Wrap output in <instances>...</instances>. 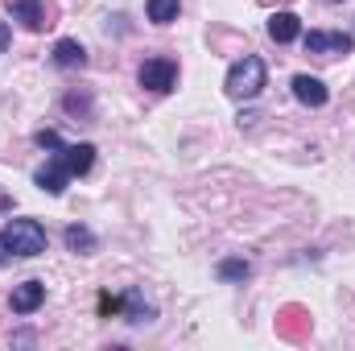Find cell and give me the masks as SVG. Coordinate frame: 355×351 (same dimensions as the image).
I'll return each mask as SVG.
<instances>
[{
  "label": "cell",
  "instance_id": "cell-1",
  "mask_svg": "<svg viewBox=\"0 0 355 351\" xmlns=\"http://www.w3.org/2000/svg\"><path fill=\"white\" fill-rule=\"evenodd\" d=\"M0 244L8 248V257H42L46 252V228L37 219H8L0 228Z\"/></svg>",
  "mask_w": 355,
  "mask_h": 351
},
{
  "label": "cell",
  "instance_id": "cell-2",
  "mask_svg": "<svg viewBox=\"0 0 355 351\" xmlns=\"http://www.w3.org/2000/svg\"><path fill=\"white\" fill-rule=\"evenodd\" d=\"M265 79H268V71H265V62L257 58V54H244L232 71H227V95L232 99H257L261 91H265Z\"/></svg>",
  "mask_w": 355,
  "mask_h": 351
},
{
  "label": "cell",
  "instance_id": "cell-3",
  "mask_svg": "<svg viewBox=\"0 0 355 351\" xmlns=\"http://www.w3.org/2000/svg\"><path fill=\"white\" fill-rule=\"evenodd\" d=\"M137 79H141V87L166 95V91H174V83H178V62L174 58H145Z\"/></svg>",
  "mask_w": 355,
  "mask_h": 351
},
{
  "label": "cell",
  "instance_id": "cell-4",
  "mask_svg": "<svg viewBox=\"0 0 355 351\" xmlns=\"http://www.w3.org/2000/svg\"><path fill=\"white\" fill-rule=\"evenodd\" d=\"M306 54H318V58H335V54H347L355 46L352 33H322V29H310L306 37Z\"/></svg>",
  "mask_w": 355,
  "mask_h": 351
},
{
  "label": "cell",
  "instance_id": "cell-5",
  "mask_svg": "<svg viewBox=\"0 0 355 351\" xmlns=\"http://www.w3.org/2000/svg\"><path fill=\"white\" fill-rule=\"evenodd\" d=\"M54 157H58V166H62V170H67L71 178H79V174H87L91 166H95V145H91V141H79V145H62Z\"/></svg>",
  "mask_w": 355,
  "mask_h": 351
},
{
  "label": "cell",
  "instance_id": "cell-6",
  "mask_svg": "<svg viewBox=\"0 0 355 351\" xmlns=\"http://www.w3.org/2000/svg\"><path fill=\"white\" fill-rule=\"evenodd\" d=\"M42 302H46V281H21V285H12V298H8L12 314H33Z\"/></svg>",
  "mask_w": 355,
  "mask_h": 351
},
{
  "label": "cell",
  "instance_id": "cell-7",
  "mask_svg": "<svg viewBox=\"0 0 355 351\" xmlns=\"http://www.w3.org/2000/svg\"><path fill=\"white\" fill-rule=\"evenodd\" d=\"M268 37H272L277 46L297 42V37H302V17H297V12H289V8L272 12V17H268Z\"/></svg>",
  "mask_w": 355,
  "mask_h": 351
},
{
  "label": "cell",
  "instance_id": "cell-8",
  "mask_svg": "<svg viewBox=\"0 0 355 351\" xmlns=\"http://www.w3.org/2000/svg\"><path fill=\"white\" fill-rule=\"evenodd\" d=\"M293 99L306 103V108H327L331 91H327L322 79H314V75H293Z\"/></svg>",
  "mask_w": 355,
  "mask_h": 351
},
{
  "label": "cell",
  "instance_id": "cell-9",
  "mask_svg": "<svg viewBox=\"0 0 355 351\" xmlns=\"http://www.w3.org/2000/svg\"><path fill=\"white\" fill-rule=\"evenodd\" d=\"M8 17L12 21H21L29 33H37V29H46L50 21H46V8H42V0H8Z\"/></svg>",
  "mask_w": 355,
  "mask_h": 351
},
{
  "label": "cell",
  "instance_id": "cell-10",
  "mask_svg": "<svg viewBox=\"0 0 355 351\" xmlns=\"http://www.w3.org/2000/svg\"><path fill=\"white\" fill-rule=\"evenodd\" d=\"M54 67H62V71H83L87 67V50L75 42V37H62V42H54Z\"/></svg>",
  "mask_w": 355,
  "mask_h": 351
},
{
  "label": "cell",
  "instance_id": "cell-11",
  "mask_svg": "<svg viewBox=\"0 0 355 351\" xmlns=\"http://www.w3.org/2000/svg\"><path fill=\"white\" fill-rule=\"evenodd\" d=\"M33 182H37L46 194H54V198H58V194H67V182H71V174L58 166V157H50V162H46V166L33 174Z\"/></svg>",
  "mask_w": 355,
  "mask_h": 351
},
{
  "label": "cell",
  "instance_id": "cell-12",
  "mask_svg": "<svg viewBox=\"0 0 355 351\" xmlns=\"http://www.w3.org/2000/svg\"><path fill=\"white\" fill-rule=\"evenodd\" d=\"M178 8H182V0H145V12L153 25H174Z\"/></svg>",
  "mask_w": 355,
  "mask_h": 351
},
{
  "label": "cell",
  "instance_id": "cell-13",
  "mask_svg": "<svg viewBox=\"0 0 355 351\" xmlns=\"http://www.w3.org/2000/svg\"><path fill=\"white\" fill-rule=\"evenodd\" d=\"M62 240H67V248H71V252H79V257L95 252V236H91V228H83V223H71Z\"/></svg>",
  "mask_w": 355,
  "mask_h": 351
},
{
  "label": "cell",
  "instance_id": "cell-14",
  "mask_svg": "<svg viewBox=\"0 0 355 351\" xmlns=\"http://www.w3.org/2000/svg\"><path fill=\"white\" fill-rule=\"evenodd\" d=\"M248 273H252L248 261H219V277H223V281H244Z\"/></svg>",
  "mask_w": 355,
  "mask_h": 351
},
{
  "label": "cell",
  "instance_id": "cell-15",
  "mask_svg": "<svg viewBox=\"0 0 355 351\" xmlns=\"http://www.w3.org/2000/svg\"><path fill=\"white\" fill-rule=\"evenodd\" d=\"M33 141H37V145H42V149H54V153H58V149H62V137H58V132H50V128H42V132H37V137H33Z\"/></svg>",
  "mask_w": 355,
  "mask_h": 351
},
{
  "label": "cell",
  "instance_id": "cell-16",
  "mask_svg": "<svg viewBox=\"0 0 355 351\" xmlns=\"http://www.w3.org/2000/svg\"><path fill=\"white\" fill-rule=\"evenodd\" d=\"M8 37H12V33H8V21H0V54L8 50Z\"/></svg>",
  "mask_w": 355,
  "mask_h": 351
},
{
  "label": "cell",
  "instance_id": "cell-17",
  "mask_svg": "<svg viewBox=\"0 0 355 351\" xmlns=\"http://www.w3.org/2000/svg\"><path fill=\"white\" fill-rule=\"evenodd\" d=\"M8 261V248H4V244H0V264Z\"/></svg>",
  "mask_w": 355,
  "mask_h": 351
},
{
  "label": "cell",
  "instance_id": "cell-18",
  "mask_svg": "<svg viewBox=\"0 0 355 351\" xmlns=\"http://www.w3.org/2000/svg\"><path fill=\"white\" fill-rule=\"evenodd\" d=\"M331 4H335V0H331Z\"/></svg>",
  "mask_w": 355,
  "mask_h": 351
}]
</instances>
